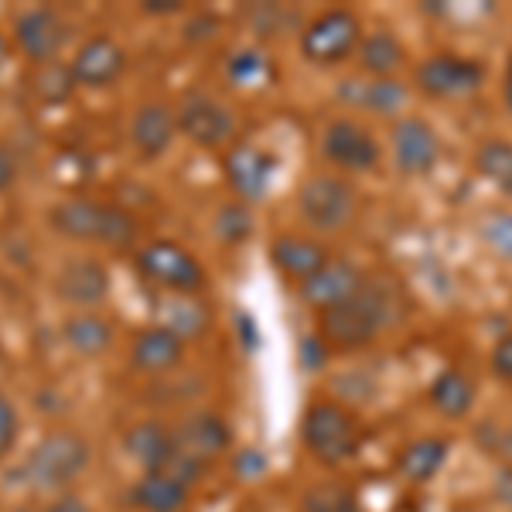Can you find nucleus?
Masks as SVG:
<instances>
[{
  "label": "nucleus",
  "instance_id": "nucleus-1",
  "mask_svg": "<svg viewBox=\"0 0 512 512\" xmlns=\"http://www.w3.org/2000/svg\"><path fill=\"white\" fill-rule=\"evenodd\" d=\"M390 297L379 284L366 277L362 291L345 304H335V308L321 311L318 318V335L325 345H332L338 352H355L366 349L369 342H376V335L386 328L390 321Z\"/></svg>",
  "mask_w": 512,
  "mask_h": 512
},
{
  "label": "nucleus",
  "instance_id": "nucleus-2",
  "mask_svg": "<svg viewBox=\"0 0 512 512\" xmlns=\"http://www.w3.org/2000/svg\"><path fill=\"white\" fill-rule=\"evenodd\" d=\"M89 468V444L76 431H52L31 448L24 461V478L35 489L55 492L72 485Z\"/></svg>",
  "mask_w": 512,
  "mask_h": 512
},
{
  "label": "nucleus",
  "instance_id": "nucleus-3",
  "mask_svg": "<svg viewBox=\"0 0 512 512\" xmlns=\"http://www.w3.org/2000/svg\"><path fill=\"white\" fill-rule=\"evenodd\" d=\"M301 441L311 451V458L321 465H338L355 451L359 444V424L342 403L318 400L304 410L301 420Z\"/></svg>",
  "mask_w": 512,
  "mask_h": 512
},
{
  "label": "nucleus",
  "instance_id": "nucleus-4",
  "mask_svg": "<svg viewBox=\"0 0 512 512\" xmlns=\"http://www.w3.org/2000/svg\"><path fill=\"white\" fill-rule=\"evenodd\" d=\"M355 188L349 178L342 175H328V171H318V175H308L297 188V209H301V219L308 222L318 233H338L355 219Z\"/></svg>",
  "mask_w": 512,
  "mask_h": 512
},
{
  "label": "nucleus",
  "instance_id": "nucleus-5",
  "mask_svg": "<svg viewBox=\"0 0 512 512\" xmlns=\"http://www.w3.org/2000/svg\"><path fill=\"white\" fill-rule=\"evenodd\" d=\"M137 270L161 291L178 297H195L205 287V267L195 253H188L181 243L171 239H154L144 250H137Z\"/></svg>",
  "mask_w": 512,
  "mask_h": 512
},
{
  "label": "nucleus",
  "instance_id": "nucleus-6",
  "mask_svg": "<svg viewBox=\"0 0 512 512\" xmlns=\"http://www.w3.org/2000/svg\"><path fill=\"white\" fill-rule=\"evenodd\" d=\"M362 24L345 7H332V11L318 14L308 28L301 31V55L311 65H338L352 59L359 52Z\"/></svg>",
  "mask_w": 512,
  "mask_h": 512
},
{
  "label": "nucleus",
  "instance_id": "nucleus-7",
  "mask_svg": "<svg viewBox=\"0 0 512 512\" xmlns=\"http://www.w3.org/2000/svg\"><path fill=\"white\" fill-rule=\"evenodd\" d=\"M485 82V65L465 55H431L417 65L414 72V86L431 99H461L472 96L482 89Z\"/></svg>",
  "mask_w": 512,
  "mask_h": 512
},
{
  "label": "nucleus",
  "instance_id": "nucleus-8",
  "mask_svg": "<svg viewBox=\"0 0 512 512\" xmlns=\"http://www.w3.org/2000/svg\"><path fill=\"white\" fill-rule=\"evenodd\" d=\"M178 117V130L185 134L192 144L198 147H222L236 130V120L229 113L226 103H219L216 96L202 93V89H192V93L181 96V103L175 106Z\"/></svg>",
  "mask_w": 512,
  "mask_h": 512
},
{
  "label": "nucleus",
  "instance_id": "nucleus-9",
  "mask_svg": "<svg viewBox=\"0 0 512 512\" xmlns=\"http://www.w3.org/2000/svg\"><path fill=\"white\" fill-rule=\"evenodd\" d=\"M222 175H226L229 188H233L236 202H263L274 185L277 158L256 144H233L222 158Z\"/></svg>",
  "mask_w": 512,
  "mask_h": 512
},
{
  "label": "nucleus",
  "instance_id": "nucleus-10",
  "mask_svg": "<svg viewBox=\"0 0 512 512\" xmlns=\"http://www.w3.org/2000/svg\"><path fill=\"white\" fill-rule=\"evenodd\" d=\"M69 41V24L52 7H31L14 18V45L21 55L35 65H48L59 59V52Z\"/></svg>",
  "mask_w": 512,
  "mask_h": 512
},
{
  "label": "nucleus",
  "instance_id": "nucleus-11",
  "mask_svg": "<svg viewBox=\"0 0 512 512\" xmlns=\"http://www.w3.org/2000/svg\"><path fill=\"white\" fill-rule=\"evenodd\" d=\"M390 147H393L396 171L407 178L431 175L437 168V161H441V140H437V130L420 117L396 120L393 134H390Z\"/></svg>",
  "mask_w": 512,
  "mask_h": 512
},
{
  "label": "nucleus",
  "instance_id": "nucleus-12",
  "mask_svg": "<svg viewBox=\"0 0 512 512\" xmlns=\"http://www.w3.org/2000/svg\"><path fill=\"white\" fill-rule=\"evenodd\" d=\"M321 151L325 158L335 164V168H345L352 175H362V171H373L379 164V144L376 137L362 127L359 120L338 117L321 130Z\"/></svg>",
  "mask_w": 512,
  "mask_h": 512
},
{
  "label": "nucleus",
  "instance_id": "nucleus-13",
  "mask_svg": "<svg viewBox=\"0 0 512 512\" xmlns=\"http://www.w3.org/2000/svg\"><path fill=\"white\" fill-rule=\"evenodd\" d=\"M171 434H175V448L198 465H212L233 444V431L216 410H192L178 420Z\"/></svg>",
  "mask_w": 512,
  "mask_h": 512
},
{
  "label": "nucleus",
  "instance_id": "nucleus-14",
  "mask_svg": "<svg viewBox=\"0 0 512 512\" xmlns=\"http://www.w3.org/2000/svg\"><path fill=\"white\" fill-rule=\"evenodd\" d=\"M362 284H366V274L355 267L349 256H328L325 267L297 287H301L304 304H311L321 315V311L335 308V304L352 301V297L362 291Z\"/></svg>",
  "mask_w": 512,
  "mask_h": 512
},
{
  "label": "nucleus",
  "instance_id": "nucleus-15",
  "mask_svg": "<svg viewBox=\"0 0 512 512\" xmlns=\"http://www.w3.org/2000/svg\"><path fill=\"white\" fill-rule=\"evenodd\" d=\"M76 86L86 89H103L110 82H117L127 69V52L120 48V41L110 35H93L76 48V59L69 62Z\"/></svg>",
  "mask_w": 512,
  "mask_h": 512
},
{
  "label": "nucleus",
  "instance_id": "nucleus-16",
  "mask_svg": "<svg viewBox=\"0 0 512 512\" xmlns=\"http://www.w3.org/2000/svg\"><path fill=\"white\" fill-rule=\"evenodd\" d=\"M55 291L65 304L76 308H96L106 294H110V270L96 260V256H72L55 277Z\"/></svg>",
  "mask_w": 512,
  "mask_h": 512
},
{
  "label": "nucleus",
  "instance_id": "nucleus-17",
  "mask_svg": "<svg viewBox=\"0 0 512 512\" xmlns=\"http://www.w3.org/2000/svg\"><path fill=\"white\" fill-rule=\"evenodd\" d=\"M181 359H185V342L164 325L140 328L134 335V345H130V366L140 369V373H171V369L181 366Z\"/></svg>",
  "mask_w": 512,
  "mask_h": 512
},
{
  "label": "nucleus",
  "instance_id": "nucleus-18",
  "mask_svg": "<svg viewBox=\"0 0 512 512\" xmlns=\"http://www.w3.org/2000/svg\"><path fill=\"white\" fill-rule=\"evenodd\" d=\"M328 246L318 243L311 236H297V233H280L274 243H270V260L284 277L304 284L308 277H315L321 267L328 263Z\"/></svg>",
  "mask_w": 512,
  "mask_h": 512
},
{
  "label": "nucleus",
  "instance_id": "nucleus-19",
  "mask_svg": "<svg viewBox=\"0 0 512 512\" xmlns=\"http://www.w3.org/2000/svg\"><path fill=\"white\" fill-rule=\"evenodd\" d=\"M123 448L144 472H168L171 458L178 454L175 434L158 420H140V424L130 427L127 437H123Z\"/></svg>",
  "mask_w": 512,
  "mask_h": 512
},
{
  "label": "nucleus",
  "instance_id": "nucleus-20",
  "mask_svg": "<svg viewBox=\"0 0 512 512\" xmlns=\"http://www.w3.org/2000/svg\"><path fill=\"white\" fill-rule=\"evenodd\" d=\"M178 134V117L164 103H144L130 120V140L144 158H161Z\"/></svg>",
  "mask_w": 512,
  "mask_h": 512
},
{
  "label": "nucleus",
  "instance_id": "nucleus-21",
  "mask_svg": "<svg viewBox=\"0 0 512 512\" xmlns=\"http://www.w3.org/2000/svg\"><path fill=\"white\" fill-rule=\"evenodd\" d=\"M338 99L342 103L355 106V110H369L379 113V117H393L407 106V86L396 79H349L338 89Z\"/></svg>",
  "mask_w": 512,
  "mask_h": 512
},
{
  "label": "nucleus",
  "instance_id": "nucleus-22",
  "mask_svg": "<svg viewBox=\"0 0 512 512\" xmlns=\"http://www.w3.org/2000/svg\"><path fill=\"white\" fill-rule=\"evenodd\" d=\"M103 216H106V205L93 202V198H82L72 195L59 202L52 209V229L69 239H82V243H99V233H103Z\"/></svg>",
  "mask_w": 512,
  "mask_h": 512
},
{
  "label": "nucleus",
  "instance_id": "nucleus-23",
  "mask_svg": "<svg viewBox=\"0 0 512 512\" xmlns=\"http://www.w3.org/2000/svg\"><path fill=\"white\" fill-rule=\"evenodd\" d=\"M130 502L140 512H181L188 502V485L168 472H144V478L130 489Z\"/></svg>",
  "mask_w": 512,
  "mask_h": 512
},
{
  "label": "nucleus",
  "instance_id": "nucleus-24",
  "mask_svg": "<svg viewBox=\"0 0 512 512\" xmlns=\"http://www.w3.org/2000/svg\"><path fill=\"white\" fill-rule=\"evenodd\" d=\"M407 62V48L393 31H376L359 41V69L369 79H393L396 69H403Z\"/></svg>",
  "mask_w": 512,
  "mask_h": 512
},
{
  "label": "nucleus",
  "instance_id": "nucleus-25",
  "mask_svg": "<svg viewBox=\"0 0 512 512\" xmlns=\"http://www.w3.org/2000/svg\"><path fill=\"white\" fill-rule=\"evenodd\" d=\"M444 461H448V441L444 437H420V441L407 444L396 458V472H400L407 482L424 485L441 472Z\"/></svg>",
  "mask_w": 512,
  "mask_h": 512
},
{
  "label": "nucleus",
  "instance_id": "nucleus-26",
  "mask_svg": "<svg viewBox=\"0 0 512 512\" xmlns=\"http://www.w3.org/2000/svg\"><path fill=\"white\" fill-rule=\"evenodd\" d=\"M62 335L69 342V349L86 355V359L103 355L113 345V325L106 318L93 315V311H76V315L65 318Z\"/></svg>",
  "mask_w": 512,
  "mask_h": 512
},
{
  "label": "nucleus",
  "instance_id": "nucleus-27",
  "mask_svg": "<svg viewBox=\"0 0 512 512\" xmlns=\"http://www.w3.org/2000/svg\"><path fill=\"white\" fill-rule=\"evenodd\" d=\"M427 396H431V403L444 417H465L475 403V386L461 369H444V373L434 376Z\"/></svg>",
  "mask_w": 512,
  "mask_h": 512
},
{
  "label": "nucleus",
  "instance_id": "nucleus-28",
  "mask_svg": "<svg viewBox=\"0 0 512 512\" xmlns=\"http://www.w3.org/2000/svg\"><path fill=\"white\" fill-rule=\"evenodd\" d=\"M475 171L485 181H492L499 192L512 195V144L502 137L485 140L475 151Z\"/></svg>",
  "mask_w": 512,
  "mask_h": 512
},
{
  "label": "nucleus",
  "instance_id": "nucleus-29",
  "mask_svg": "<svg viewBox=\"0 0 512 512\" xmlns=\"http://www.w3.org/2000/svg\"><path fill=\"white\" fill-rule=\"evenodd\" d=\"M168 332H175L181 342L185 338H198L205 335V328H209V308H205L202 301H195V297H178L175 301L164 304V321H161Z\"/></svg>",
  "mask_w": 512,
  "mask_h": 512
},
{
  "label": "nucleus",
  "instance_id": "nucleus-30",
  "mask_svg": "<svg viewBox=\"0 0 512 512\" xmlns=\"http://www.w3.org/2000/svg\"><path fill=\"white\" fill-rule=\"evenodd\" d=\"M226 76L233 86L256 89V86H263V82H270V76H274V62H270V55L260 52V48H239V52L229 55Z\"/></svg>",
  "mask_w": 512,
  "mask_h": 512
},
{
  "label": "nucleus",
  "instance_id": "nucleus-31",
  "mask_svg": "<svg viewBox=\"0 0 512 512\" xmlns=\"http://www.w3.org/2000/svg\"><path fill=\"white\" fill-rule=\"evenodd\" d=\"M301 512H362L359 495L342 482H321L311 485L301 495Z\"/></svg>",
  "mask_w": 512,
  "mask_h": 512
},
{
  "label": "nucleus",
  "instance_id": "nucleus-32",
  "mask_svg": "<svg viewBox=\"0 0 512 512\" xmlns=\"http://www.w3.org/2000/svg\"><path fill=\"white\" fill-rule=\"evenodd\" d=\"M216 236L222 239V243L229 246H239L246 243V239L253 236V212L246 202H226L222 209L216 212Z\"/></svg>",
  "mask_w": 512,
  "mask_h": 512
},
{
  "label": "nucleus",
  "instance_id": "nucleus-33",
  "mask_svg": "<svg viewBox=\"0 0 512 512\" xmlns=\"http://www.w3.org/2000/svg\"><path fill=\"white\" fill-rule=\"evenodd\" d=\"M76 89V79H72L69 65L59 62H48L38 65V76H35V93L45 99V103H65Z\"/></svg>",
  "mask_w": 512,
  "mask_h": 512
},
{
  "label": "nucleus",
  "instance_id": "nucleus-34",
  "mask_svg": "<svg viewBox=\"0 0 512 512\" xmlns=\"http://www.w3.org/2000/svg\"><path fill=\"white\" fill-rule=\"evenodd\" d=\"M134 239H137V219L127 209H120V205H106L99 243L110 246V250H127V246H134Z\"/></svg>",
  "mask_w": 512,
  "mask_h": 512
},
{
  "label": "nucleus",
  "instance_id": "nucleus-35",
  "mask_svg": "<svg viewBox=\"0 0 512 512\" xmlns=\"http://www.w3.org/2000/svg\"><path fill=\"white\" fill-rule=\"evenodd\" d=\"M18 431H21V420H18V407L0 393V458L14 451L18 444Z\"/></svg>",
  "mask_w": 512,
  "mask_h": 512
},
{
  "label": "nucleus",
  "instance_id": "nucleus-36",
  "mask_svg": "<svg viewBox=\"0 0 512 512\" xmlns=\"http://www.w3.org/2000/svg\"><path fill=\"white\" fill-rule=\"evenodd\" d=\"M485 239L499 256H512V216H506V212L492 216L485 222Z\"/></svg>",
  "mask_w": 512,
  "mask_h": 512
},
{
  "label": "nucleus",
  "instance_id": "nucleus-37",
  "mask_svg": "<svg viewBox=\"0 0 512 512\" xmlns=\"http://www.w3.org/2000/svg\"><path fill=\"white\" fill-rule=\"evenodd\" d=\"M492 373L502 379V383H512V332H506L495 342L492 349Z\"/></svg>",
  "mask_w": 512,
  "mask_h": 512
},
{
  "label": "nucleus",
  "instance_id": "nucleus-38",
  "mask_svg": "<svg viewBox=\"0 0 512 512\" xmlns=\"http://www.w3.org/2000/svg\"><path fill=\"white\" fill-rule=\"evenodd\" d=\"M301 355H304V366L308 369H318V366H325V342H321V335H311V338H304L301 342Z\"/></svg>",
  "mask_w": 512,
  "mask_h": 512
},
{
  "label": "nucleus",
  "instance_id": "nucleus-39",
  "mask_svg": "<svg viewBox=\"0 0 512 512\" xmlns=\"http://www.w3.org/2000/svg\"><path fill=\"white\" fill-rule=\"evenodd\" d=\"M267 468V458H263L260 451H243L236 458V475H243V478H256Z\"/></svg>",
  "mask_w": 512,
  "mask_h": 512
},
{
  "label": "nucleus",
  "instance_id": "nucleus-40",
  "mask_svg": "<svg viewBox=\"0 0 512 512\" xmlns=\"http://www.w3.org/2000/svg\"><path fill=\"white\" fill-rule=\"evenodd\" d=\"M14 178H18V161H14V154L0 144V192H4V188H11Z\"/></svg>",
  "mask_w": 512,
  "mask_h": 512
},
{
  "label": "nucleus",
  "instance_id": "nucleus-41",
  "mask_svg": "<svg viewBox=\"0 0 512 512\" xmlns=\"http://www.w3.org/2000/svg\"><path fill=\"white\" fill-rule=\"evenodd\" d=\"M41 512H89V509H86V502H82L79 495L65 492V495H59L55 502H48V506L41 509Z\"/></svg>",
  "mask_w": 512,
  "mask_h": 512
},
{
  "label": "nucleus",
  "instance_id": "nucleus-42",
  "mask_svg": "<svg viewBox=\"0 0 512 512\" xmlns=\"http://www.w3.org/2000/svg\"><path fill=\"white\" fill-rule=\"evenodd\" d=\"M181 11V0H147L144 14H178Z\"/></svg>",
  "mask_w": 512,
  "mask_h": 512
},
{
  "label": "nucleus",
  "instance_id": "nucleus-43",
  "mask_svg": "<svg viewBox=\"0 0 512 512\" xmlns=\"http://www.w3.org/2000/svg\"><path fill=\"white\" fill-rule=\"evenodd\" d=\"M7 59H11V41H7L4 35H0V69L7 65Z\"/></svg>",
  "mask_w": 512,
  "mask_h": 512
},
{
  "label": "nucleus",
  "instance_id": "nucleus-44",
  "mask_svg": "<svg viewBox=\"0 0 512 512\" xmlns=\"http://www.w3.org/2000/svg\"><path fill=\"white\" fill-rule=\"evenodd\" d=\"M502 93H506V106H509V113H512V62H509V69H506V89H502Z\"/></svg>",
  "mask_w": 512,
  "mask_h": 512
},
{
  "label": "nucleus",
  "instance_id": "nucleus-45",
  "mask_svg": "<svg viewBox=\"0 0 512 512\" xmlns=\"http://www.w3.org/2000/svg\"><path fill=\"white\" fill-rule=\"evenodd\" d=\"M502 448H506V454H509V458H512V431L506 434V444H502Z\"/></svg>",
  "mask_w": 512,
  "mask_h": 512
}]
</instances>
